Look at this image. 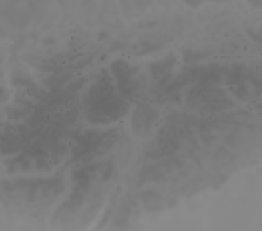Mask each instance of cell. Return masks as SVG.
I'll return each instance as SVG.
<instances>
[{"instance_id":"6da1fadb","label":"cell","mask_w":262,"mask_h":231,"mask_svg":"<svg viewBox=\"0 0 262 231\" xmlns=\"http://www.w3.org/2000/svg\"><path fill=\"white\" fill-rule=\"evenodd\" d=\"M89 119L96 123H106L125 114L126 104L117 97L110 80L101 77L90 88L85 98Z\"/></svg>"},{"instance_id":"7a4b0ae2","label":"cell","mask_w":262,"mask_h":231,"mask_svg":"<svg viewBox=\"0 0 262 231\" xmlns=\"http://www.w3.org/2000/svg\"><path fill=\"white\" fill-rule=\"evenodd\" d=\"M190 98L194 106L201 110H220L229 106L232 102L224 91L210 85L201 86L193 92Z\"/></svg>"},{"instance_id":"3957f363","label":"cell","mask_w":262,"mask_h":231,"mask_svg":"<svg viewBox=\"0 0 262 231\" xmlns=\"http://www.w3.org/2000/svg\"><path fill=\"white\" fill-rule=\"evenodd\" d=\"M154 118L155 112L152 108L146 105H142L138 108L134 115V130L140 135L148 133Z\"/></svg>"},{"instance_id":"277c9868","label":"cell","mask_w":262,"mask_h":231,"mask_svg":"<svg viewBox=\"0 0 262 231\" xmlns=\"http://www.w3.org/2000/svg\"><path fill=\"white\" fill-rule=\"evenodd\" d=\"M176 63V58L174 56L166 58L163 61H158L152 65V76L156 79L160 81H166L171 76L172 67Z\"/></svg>"}]
</instances>
